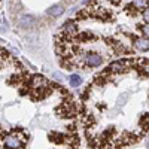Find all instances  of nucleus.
<instances>
[{
    "mask_svg": "<svg viewBox=\"0 0 149 149\" xmlns=\"http://www.w3.org/2000/svg\"><path fill=\"white\" fill-rule=\"evenodd\" d=\"M81 63L85 64V66H90V67H98V66H102V63H103V57L95 54V52L82 54L81 55Z\"/></svg>",
    "mask_w": 149,
    "mask_h": 149,
    "instance_id": "1",
    "label": "nucleus"
},
{
    "mask_svg": "<svg viewBox=\"0 0 149 149\" xmlns=\"http://www.w3.org/2000/svg\"><path fill=\"white\" fill-rule=\"evenodd\" d=\"M3 143H5V146H6L8 149H19L21 145H22L21 140H19V137H18V136H15V134H8V136H5Z\"/></svg>",
    "mask_w": 149,
    "mask_h": 149,
    "instance_id": "2",
    "label": "nucleus"
},
{
    "mask_svg": "<svg viewBox=\"0 0 149 149\" xmlns=\"http://www.w3.org/2000/svg\"><path fill=\"white\" fill-rule=\"evenodd\" d=\"M34 22H36V19H34L33 15H21L19 19H18L19 27H22V29H30V27H33Z\"/></svg>",
    "mask_w": 149,
    "mask_h": 149,
    "instance_id": "3",
    "label": "nucleus"
},
{
    "mask_svg": "<svg viewBox=\"0 0 149 149\" xmlns=\"http://www.w3.org/2000/svg\"><path fill=\"white\" fill-rule=\"evenodd\" d=\"M63 12H64L63 5H54V6H51V8L48 9V14L51 15V17H54V18H57V17H60V15H63Z\"/></svg>",
    "mask_w": 149,
    "mask_h": 149,
    "instance_id": "4",
    "label": "nucleus"
},
{
    "mask_svg": "<svg viewBox=\"0 0 149 149\" xmlns=\"http://www.w3.org/2000/svg\"><path fill=\"white\" fill-rule=\"evenodd\" d=\"M124 69H125V64H124L122 61H115V63H112L110 67H109V70L112 73H122Z\"/></svg>",
    "mask_w": 149,
    "mask_h": 149,
    "instance_id": "5",
    "label": "nucleus"
},
{
    "mask_svg": "<svg viewBox=\"0 0 149 149\" xmlns=\"http://www.w3.org/2000/svg\"><path fill=\"white\" fill-rule=\"evenodd\" d=\"M45 85H46V82H45V79L42 76H39V74L33 76V81H31V86H33V88H43Z\"/></svg>",
    "mask_w": 149,
    "mask_h": 149,
    "instance_id": "6",
    "label": "nucleus"
},
{
    "mask_svg": "<svg viewBox=\"0 0 149 149\" xmlns=\"http://www.w3.org/2000/svg\"><path fill=\"white\" fill-rule=\"evenodd\" d=\"M63 31L64 33H69V34L76 33V24H74L73 21H67L64 26H63Z\"/></svg>",
    "mask_w": 149,
    "mask_h": 149,
    "instance_id": "7",
    "label": "nucleus"
},
{
    "mask_svg": "<svg viewBox=\"0 0 149 149\" xmlns=\"http://www.w3.org/2000/svg\"><path fill=\"white\" fill-rule=\"evenodd\" d=\"M134 46L137 48V49H140V51H148V39H136V42H134Z\"/></svg>",
    "mask_w": 149,
    "mask_h": 149,
    "instance_id": "8",
    "label": "nucleus"
},
{
    "mask_svg": "<svg viewBox=\"0 0 149 149\" xmlns=\"http://www.w3.org/2000/svg\"><path fill=\"white\" fill-rule=\"evenodd\" d=\"M69 82H70L72 86H79V85L82 84V78L79 76V74H72L70 79H69Z\"/></svg>",
    "mask_w": 149,
    "mask_h": 149,
    "instance_id": "9",
    "label": "nucleus"
},
{
    "mask_svg": "<svg viewBox=\"0 0 149 149\" xmlns=\"http://www.w3.org/2000/svg\"><path fill=\"white\" fill-rule=\"evenodd\" d=\"M148 2H134V6H137V8H145Z\"/></svg>",
    "mask_w": 149,
    "mask_h": 149,
    "instance_id": "10",
    "label": "nucleus"
},
{
    "mask_svg": "<svg viewBox=\"0 0 149 149\" xmlns=\"http://www.w3.org/2000/svg\"><path fill=\"white\" fill-rule=\"evenodd\" d=\"M52 76H54V79H57V81H61V76H60V73H54Z\"/></svg>",
    "mask_w": 149,
    "mask_h": 149,
    "instance_id": "11",
    "label": "nucleus"
}]
</instances>
